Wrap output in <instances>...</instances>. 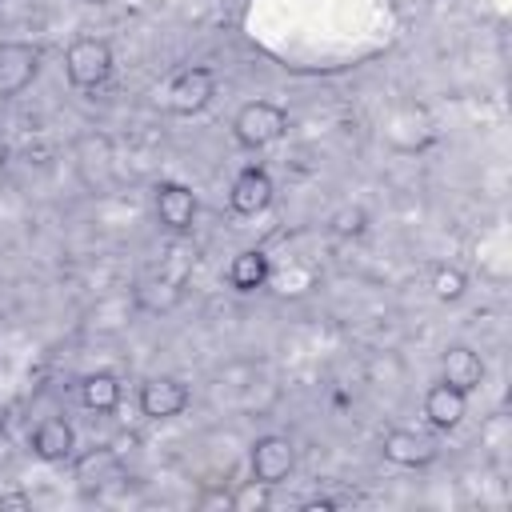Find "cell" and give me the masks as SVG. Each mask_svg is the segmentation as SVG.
Here are the masks:
<instances>
[{"label": "cell", "instance_id": "obj_1", "mask_svg": "<svg viewBox=\"0 0 512 512\" xmlns=\"http://www.w3.org/2000/svg\"><path fill=\"white\" fill-rule=\"evenodd\" d=\"M112 64H116L112 60V44L104 36H76L68 44V52H64V76H68L72 88H84V92L108 84Z\"/></svg>", "mask_w": 512, "mask_h": 512}, {"label": "cell", "instance_id": "obj_2", "mask_svg": "<svg viewBox=\"0 0 512 512\" xmlns=\"http://www.w3.org/2000/svg\"><path fill=\"white\" fill-rule=\"evenodd\" d=\"M288 132V108L276 100H248L232 116V136L240 148H268Z\"/></svg>", "mask_w": 512, "mask_h": 512}, {"label": "cell", "instance_id": "obj_3", "mask_svg": "<svg viewBox=\"0 0 512 512\" xmlns=\"http://www.w3.org/2000/svg\"><path fill=\"white\" fill-rule=\"evenodd\" d=\"M216 84L220 80H216V72L208 64L180 68L172 76V84H168V112L172 116H196V112H204L212 104V96H216Z\"/></svg>", "mask_w": 512, "mask_h": 512}, {"label": "cell", "instance_id": "obj_4", "mask_svg": "<svg viewBox=\"0 0 512 512\" xmlns=\"http://www.w3.org/2000/svg\"><path fill=\"white\" fill-rule=\"evenodd\" d=\"M292 468H296V448H292V440L288 436H280V432H268V436H256L252 440V452H248V472L256 476V480H264V484H280V480H288L292 476Z\"/></svg>", "mask_w": 512, "mask_h": 512}, {"label": "cell", "instance_id": "obj_5", "mask_svg": "<svg viewBox=\"0 0 512 512\" xmlns=\"http://www.w3.org/2000/svg\"><path fill=\"white\" fill-rule=\"evenodd\" d=\"M40 72V48L32 40H0V100L20 96Z\"/></svg>", "mask_w": 512, "mask_h": 512}, {"label": "cell", "instance_id": "obj_6", "mask_svg": "<svg viewBox=\"0 0 512 512\" xmlns=\"http://www.w3.org/2000/svg\"><path fill=\"white\" fill-rule=\"evenodd\" d=\"M192 404V388L180 376H148L140 384V412L148 420H176Z\"/></svg>", "mask_w": 512, "mask_h": 512}, {"label": "cell", "instance_id": "obj_7", "mask_svg": "<svg viewBox=\"0 0 512 512\" xmlns=\"http://www.w3.org/2000/svg\"><path fill=\"white\" fill-rule=\"evenodd\" d=\"M152 204H156V220L168 228V232H188L196 212H200V200L188 184L180 180H160L156 192H152Z\"/></svg>", "mask_w": 512, "mask_h": 512}, {"label": "cell", "instance_id": "obj_8", "mask_svg": "<svg viewBox=\"0 0 512 512\" xmlns=\"http://www.w3.org/2000/svg\"><path fill=\"white\" fill-rule=\"evenodd\" d=\"M380 452L396 468H424L436 460V440L416 432V428H388L380 436Z\"/></svg>", "mask_w": 512, "mask_h": 512}, {"label": "cell", "instance_id": "obj_9", "mask_svg": "<svg viewBox=\"0 0 512 512\" xmlns=\"http://www.w3.org/2000/svg\"><path fill=\"white\" fill-rule=\"evenodd\" d=\"M268 204H272V176L264 168H256V164L240 168L232 188H228V208L236 216H260Z\"/></svg>", "mask_w": 512, "mask_h": 512}, {"label": "cell", "instance_id": "obj_10", "mask_svg": "<svg viewBox=\"0 0 512 512\" xmlns=\"http://www.w3.org/2000/svg\"><path fill=\"white\" fill-rule=\"evenodd\" d=\"M28 444H32V456H36V460H44V464H64V460L76 452V432H72L68 420L44 416V420L32 428Z\"/></svg>", "mask_w": 512, "mask_h": 512}, {"label": "cell", "instance_id": "obj_11", "mask_svg": "<svg viewBox=\"0 0 512 512\" xmlns=\"http://www.w3.org/2000/svg\"><path fill=\"white\" fill-rule=\"evenodd\" d=\"M424 416H428V424L440 428V432L460 428L464 416H468V392H460V388L436 380V384L424 392Z\"/></svg>", "mask_w": 512, "mask_h": 512}, {"label": "cell", "instance_id": "obj_12", "mask_svg": "<svg viewBox=\"0 0 512 512\" xmlns=\"http://www.w3.org/2000/svg\"><path fill=\"white\" fill-rule=\"evenodd\" d=\"M440 380L460 388V392H476L484 384V360L476 348L468 344H448L440 356Z\"/></svg>", "mask_w": 512, "mask_h": 512}, {"label": "cell", "instance_id": "obj_13", "mask_svg": "<svg viewBox=\"0 0 512 512\" xmlns=\"http://www.w3.org/2000/svg\"><path fill=\"white\" fill-rule=\"evenodd\" d=\"M268 276H272V264H268V256L260 248H244L228 264V284L236 292H256V288L268 284Z\"/></svg>", "mask_w": 512, "mask_h": 512}, {"label": "cell", "instance_id": "obj_14", "mask_svg": "<svg viewBox=\"0 0 512 512\" xmlns=\"http://www.w3.org/2000/svg\"><path fill=\"white\" fill-rule=\"evenodd\" d=\"M76 396L88 412H116L120 404V380L112 372H88L80 384H76Z\"/></svg>", "mask_w": 512, "mask_h": 512}, {"label": "cell", "instance_id": "obj_15", "mask_svg": "<svg viewBox=\"0 0 512 512\" xmlns=\"http://www.w3.org/2000/svg\"><path fill=\"white\" fill-rule=\"evenodd\" d=\"M432 292H436V300H460L464 292H468V276L456 268V264H436L432 268Z\"/></svg>", "mask_w": 512, "mask_h": 512}, {"label": "cell", "instance_id": "obj_16", "mask_svg": "<svg viewBox=\"0 0 512 512\" xmlns=\"http://www.w3.org/2000/svg\"><path fill=\"white\" fill-rule=\"evenodd\" d=\"M236 512H264L268 504H272V484H264V480H244L236 492H232V500H228Z\"/></svg>", "mask_w": 512, "mask_h": 512}, {"label": "cell", "instance_id": "obj_17", "mask_svg": "<svg viewBox=\"0 0 512 512\" xmlns=\"http://www.w3.org/2000/svg\"><path fill=\"white\" fill-rule=\"evenodd\" d=\"M364 224H368V212H364V208H340V212L332 216V232H336V236H360Z\"/></svg>", "mask_w": 512, "mask_h": 512}, {"label": "cell", "instance_id": "obj_18", "mask_svg": "<svg viewBox=\"0 0 512 512\" xmlns=\"http://www.w3.org/2000/svg\"><path fill=\"white\" fill-rule=\"evenodd\" d=\"M0 180H4V144H0Z\"/></svg>", "mask_w": 512, "mask_h": 512}]
</instances>
